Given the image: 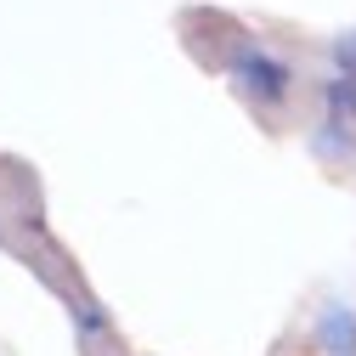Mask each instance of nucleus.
Segmentation results:
<instances>
[{"label": "nucleus", "instance_id": "1", "mask_svg": "<svg viewBox=\"0 0 356 356\" xmlns=\"http://www.w3.org/2000/svg\"><path fill=\"white\" fill-rule=\"evenodd\" d=\"M232 74H238V85H243V97H254V102H283V97H289V79H294L277 57H266V51H254V46H243V51L232 57Z\"/></svg>", "mask_w": 356, "mask_h": 356}, {"label": "nucleus", "instance_id": "2", "mask_svg": "<svg viewBox=\"0 0 356 356\" xmlns=\"http://www.w3.org/2000/svg\"><path fill=\"white\" fill-rule=\"evenodd\" d=\"M317 350L323 356H356V311L345 300H328L317 317Z\"/></svg>", "mask_w": 356, "mask_h": 356}, {"label": "nucleus", "instance_id": "3", "mask_svg": "<svg viewBox=\"0 0 356 356\" xmlns=\"http://www.w3.org/2000/svg\"><path fill=\"white\" fill-rule=\"evenodd\" d=\"M323 102H328V119L356 124V79H350V74H334V79L323 85Z\"/></svg>", "mask_w": 356, "mask_h": 356}, {"label": "nucleus", "instance_id": "4", "mask_svg": "<svg viewBox=\"0 0 356 356\" xmlns=\"http://www.w3.org/2000/svg\"><path fill=\"white\" fill-rule=\"evenodd\" d=\"M317 153H356V136H350V124L328 119V130L317 136Z\"/></svg>", "mask_w": 356, "mask_h": 356}, {"label": "nucleus", "instance_id": "5", "mask_svg": "<svg viewBox=\"0 0 356 356\" xmlns=\"http://www.w3.org/2000/svg\"><path fill=\"white\" fill-rule=\"evenodd\" d=\"M334 74H350L356 79V29H345L334 40Z\"/></svg>", "mask_w": 356, "mask_h": 356}]
</instances>
